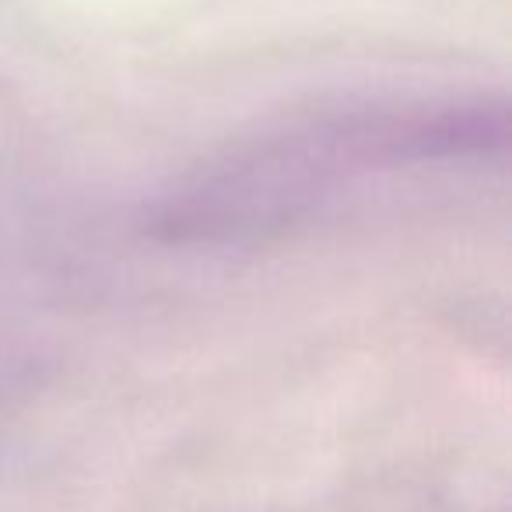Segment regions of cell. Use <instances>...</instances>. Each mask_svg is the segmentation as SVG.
<instances>
[{"label": "cell", "mask_w": 512, "mask_h": 512, "mask_svg": "<svg viewBox=\"0 0 512 512\" xmlns=\"http://www.w3.org/2000/svg\"><path fill=\"white\" fill-rule=\"evenodd\" d=\"M348 109L295 116L228 144L151 211L148 232L179 246H246L306 218L334 183L362 176Z\"/></svg>", "instance_id": "1"}]
</instances>
